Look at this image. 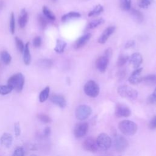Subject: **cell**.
I'll return each mask as SVG.
<instances>
[{
	"mask_svg": "<svg viewBox=\"0 0 156 156\" xmlns=\"http://www.w3.org/2000/svg\"><path fill=\"white\" fill-rule=\"evenodd\" d=\"M119 130L126 135H133L137 131L138 126L136 123L130 120H123L118 124Z\"/></svg>",
	"mask_w": 156,
	"mask_h": 156,
	"instance_id": "1",
	"label": "cell"
},
{
	"mask_svg": "<svg viewBox=\"0 0 156 156\" xmlns=\"http://www.w3.org/2000/svg\"><path fill=\"white\" fill-rule=\"evenodd\" d=\"M7 83L13 90L20 92L22 90L24 84V77L21 73H17L12 76L7 81Z\"/></svg>",
	"mask_w": 156,
	"mask_h": 156,
	"instance_id": "2",
	"label": "cell"
},
{
	"mask_svg": "<svg viewBox=\"0 0 156 156\" xmlns=\"http://www.w3.org/2000/svg\"><path fill=\"white\" fill-rule=\"evenodd\" d=\"M117 91L121 97L130 100L136 99L138 96V91L128 85L119 86Z\"/></svg>",
	"mask_w": 156,
	"mask_h": 156,
	"instance_id": "3",
	"label": "cell"
},
{
	"mask_svg": "<svg viewBox=\"0 0 156 156\" xmlns=\"http://www.w3.org/2000/svg\"><path fill=\"white\" fill-rule=\"evenodd\" d=\"M83 90L87 96L91 98H95L99 94V87L96 82L90 80L85 84Z\"/></svg>",
	"mask_w": 156,
	"mask_h": 156,
	"instance_id": "4",
	"label": "cell"
},
{
	"mask_svg": "<svg viewBox=\"0 0 156 156\" xmlns=\"http://www.w3.org/2000/svg\"><path fill=\"white\" fill-rule=\"evenodd\" d=\"M92 112L91 107L87 105L78 106L75 111V116L78 120L83 121L89 117Z\"/></svg>",
	"mask_w": 156,
	"mask_h": 156,
	"instance_id": "5",
	"label": "cell"
},
{
	"mask_svg": "<svg viewBox=\"0 0 156 156\" xmlns=\"http://www.w3.org/2000/svg\"><path fill=\"white\" fill-rule=\"evenodd\" d=\"M96 141L98 147L104 151L107 150L110 147L112 142L110 137L107 133H102L98 135Z\"/></svg>",
	"mask_w": 156,
	"mask_h": 156,
	"instance_id": "6",
	"label": "cell"
},
{
	"mask_svg": "<svg viewBox=\"0 0 156 156\" xmlns=\"http://www.w3.org/2000/svg\"><path fill=\"white\" fill-rule=\"evenodd\" d=\"M128 146V141L122 135H116L114 139V147L116 151L121 152L124 151Z\"/></svg>",
	"mask_w": 156,
	"mask_h": 156,
	"instance_id": "7",
	"label": "cell"
},
{
	"mask_svg": "<svg viewBox=\"0 0 156 156\" xmlns=\"http://www.w3.org/2000/svg\"><path fill=\"white\" fill-rule=\"evenodd\" d=\"M115 113L119 118H127L131 115V110L127 105L122 104H118L115 107Z\"/></svg>",
	"mask_w": 156,
	"mask_h": 156,
	"instance_id": "8",
	"label": "cell"
},
{
	"mask_svg": "<svg viewBox=\"0 0 156 156\" xmlns=\"http://www.w3.org/2000/svg\"><path fill=\"white\" fill-rule=\"evenodd\" d=\"M88 130V124L87 122H80L77 124L74 129V136L79 138L85 136Z\"/></svg>",
	"mask_w": 156,
	"mask_h": 156,
	"instance_id": "9",
	"label": "cell"
},
{
	"mask_svg": "<svg viewBox=\"0 0 156 156\" xmlns=\"http://www.w3.org/2000/svg\"><path fill=\"white\" fill-rule=\"evenodd\" d=\"M83 147L90 152H95L99 148L96 140L94 138L90 137L84 140L83 143Z\"/></svg>",
	"mask_w": 156,
	"mask_h": 156,
	"instance_id": "10",
	"label": "cell"
},
{
	"mask_svg": "<svg viewBox=\"0 0 156 156\" xmlns=\"http://www.w3.org/2000/svg\"><path fill=\"white\" fill-rule=\"evenodd\" d=\"M129 62L130 65L135 69L138 68L143 62L142 55L138 52H135L132 54L129 57Z\"/></svg>",
	"mask_w": 156,
	"mask_h": 156,
	"instance_id": "11",
	"label": "cell"
},
{
	"mask_svg": "<svg viewBox=\"0 0 156 156\" xmlns=\"http://www.w3.org/2000/svg\"><path fill=\"white\" fill-rule=\"evenodd\" d=\"M143 70L142 68H138L135 69V71L132 72L128 80L133 85H137L141 82H142V77L141 76V73Z\"/></svg>",
	"mask_w": 156,
	"mask_h": 156,
	"instance_id": "12",
	"label": "cell"
},
{
	"mask_svg": "<svg viewBox=\"0 0 156 156\" xmlns=\"http://www.w3.org/2000/svg\"><path fill=\"white\" fill-rule=\"evenodd\" d=\"M109 61V58L106 55H102L99 57L96 62V68L102 73H104L107 67L108 63Z\"/></svg>",
	"mask_w": 156,
	"mask_h": 156,
	"instance_id": "13",
	"label": "cell"
},
{
	"mask_svg": "<svg viewBox=\"0 0 156 156\" xmlns=\"http://www.w3.org/2000/svg\"><path fill=\"white\" fill-rule=\"evenodd\" d=\"M115 30V27L114 26H109L107 28H106L104 30L101 35L99 37L98 39V42L101 44L105 43L107 41L109 37L113 33Z\"/></svg>",
	"mask_w": 156,
	"mask_h": 156,
	"instance_id": "14",
	"label": "cell"
},
{
	"mask_svg": "<svg viewBox=\"0 0 156 156\" xmlns=\"http://www.w3.org/2000/svg\"><path fill=\"white\" fill-rule=\"evenodd\" d=\"M51 101L52 103L57 105V106L63 108L66 105V102L63 96L59 94H53L50 98Z\"/></svg>",
	"mask_w": 156,
	"mask_h": 156,
	"instance_id": "15",
	"label": "cell"
},
{
	"mask_svg": "<svg viewBox=\"0 0 156 156\" xmlns=\"http://www.w3.org/2000/svg\"><path fill=\"white\" fill-rule=\"evenodd\" d=\"M13 141V136L9 133H4L0 138V143L1 145L9 147L12 145Z\"/></svg>",
	"mask_w": 156,
	"mask_h": 156,
	"instance_id": "16",
	"label": "cell"
},
{
	"mask_svg": "<svg viewBox=\"0 0 156 156\" xmlns=\"http://www.w3.org/2000/svg\"><path fill=\"white\" fill-rule=\"evenodd\" d=\"M91 34L88 33L79 38L75 43V48L76 49H79L83 47L88 41V40L91 38Z\"/></svg>",
	"mask_w": 156,
	"mask_h": 156,
	"instance_id": "17",
	"label": "cell"
},
{
	"mask_svg": "<svg viewBox=\"0 0 156 156\" xmlns=\"http://www.w3.org/2000/svg\"><path fill=\"white\" fill-rule=\"evenodd\" d=\"M23 60L24 63L26 65H28L30 63L31 61V55L29 50V43L27 42L24 46V49L23 51Z\"/></svg>",
	"mask_w": 156,
	"mask_h": 156,
	"instance_id": "18",
	"label": "cell"
},
{
	"mask_svg": "<svg viewBox=\"0 0 156 156\" xmlns=\"http://www.w3.org/2000/svg\"><path fill=\"white\" fill-rule=\"evenodd\" d=\"M28 21V14L24 9H23L20 13L18 19V23L21 28H23L26 26Z\"/></svg>",
	"mask_w": 156,
	"mask_h": 156,
	"instance_id": "19",
	"label": "cell"
},
{
	"mask_svg": "<svg viewBox=\"0 0 156 156\" xmlns=\"http://www.w3.org/2000/svg\"><path fill=\"white\" fill-rule=\"evenodd\" d=\"M142 81L144 84L147 85H154L156 84V75L155 74H149L143 78H142Z\"/></svg>",
	"mask_w": 156,
	"mask_h": 156,
	"instance_id": "20",
	"label": "cell"
},
{
	"mask_svg": "<svg viewBox=\"0 0 156 156\" xmlns=\"http://www.w3.org/2000/svg\"><path fill=\"white\" fill-rule=\"evenodd\" d=\"M66 46V43L62 40L58 39L57 40L56 46L54 48V51L57 53H62L64 51L65 48Z\"/></svg>",
	"mask_w": 156,
	"mask_h": 156,
	"instance_id": "21",
	"label": "cell"
},
{
	"mask_svg": "<svg viewBox=\"0 0 156 156\" xmlns=\"http://www.w3.org/2000/svg\"><path fill=\"white\" fill-rule=\"evenodd\" d=\"M50 88L49 87H46L44 90H43L39 95V101L40 102H43L46 101L49 98Z\"/></svg>",
	"mask_w": 156,
	"mask_h": 156,
	"instance_id": "22",
	"label": "cell"
},
{
	"mask_svg": "<svg viewBox=\"0 0 156 156\" xmlns=\"http://www.w3.org/2000/svg\"><path fill=\"white\" fill-rule=\"evenodd\" d=\"M0 57H1L2 61L4 62V64L9 65L10 63L11 60H12V57L7 51H2L1 52Z\"/></svg>",
	"mask_w": 156,
	"mask_h": 156,
	"instance_id": "23",
	"label": "cell"
},
{
	"mask_svg": "<svg viewBox=\"0 0 156 156\" xmlns=\"http://www.w3.org/2000/svg\"><path fill=\"white\" fill-rule=\"evenodd\" d=\"M104 22V20L102 18H99V19H96L94 20L93 21H91V22H90L87 27V29H93L96 27L97 26L101 25V24H102Z\"/></svg>",
	"mask_w": 156,
	"mask_h": 156,
	"instance_id": "24",
	"label": "cell"
},
{
	"mask_svg": "<svg viewBox=\"0 0 156 156\" xmlns=\"http://www.w3.org/2000/svg\"><path fill=\"white\" fill-rule=\"evenodd\" d=\"M80 16V14L78 12H70L65 15H64L62 17V20L63 21H67L68 20L73 18H78Z\"/></svg>",
	"mask_w": 156,
	"mask_h": 156,
	"instance_id": "25",
	"label": "cell"
},
{
	"mask_svg": "<svg viewBox=\"0 0 156 156\" xmlns=\"http://www.w3.org/2000/svg\"><path fill=\"white\" fill-rule=\"evenodd\" d=\"M43 12L45 16L48 18L50 20H55V16L54 15V13L46 6H44L43 7Z\"/></svg>",
	"mask_w": 156,
	"mask_h": 156,
	"instance_id": "26",
	"label": "cell"
},
{
	"mask_svg": "<svg viewBox=\"0 0 156 156\" xmlns=\"http://www.w3.org/2000/svg\"><path fill=\"white\" fill-rule=\"evenodd\" d=\"M102 11H103V7L101 5L99 4V5H97L91 11H90L88 13V16H94V15H98V14L101 13Z\"/></svg>",
	"mask_w": 156,
	"mask_h": 156,
	"instance_id": "27",
	"label": "cell"
},
{
	"mask_svg": "<svg viewBox=\"0 0 156 156\" xmlns=\"http://www.w3.org/2000/svg\"><path fill=\"white\" fill-rule=\"evenodd\" d=\"M120 5L122 10H129L131 7V0H120Z\"/></svg>",
	"mask_w": 156,
	"mask_h": 156,
	"instance_id": "28",
	"label": "cell"
},
{
	"mask_svg": "<svg viewBox=\"0 0 156 156\" xmlns=\"http://www.w3.org/2000/svg\"><path fill=\"white\" fill-rule=\"evenodd\" d=\"M13 90V88L9 85H0V94L5 95L10 93Z\"/></svg>",
	"mask_w": 156,
	"mask_h": 156,
	"instance_id": "29",
	"label": "cell"
},
{
	"mask_svg": "<svg viewBox=\"0 0 156 156\" xmlns=\"http://www.w3.org/2000/svg\"><path fill=\"white\" fill-rule=\"evenodd\" d=\"M129 59V57L127 55H121L118 59L117 61V65L118 67H121L123 65H125V63L127 62V61Z\"/></svg>",
	"mask_w": 156,
	"mask_h": 156,
	"instance_id": "30",
	"label": "cell"
},
{
	"mask_svg": "<svg viewBox=\"0 0 156 156\" xmlns=\"http://www.w3.org/2000/svg\"><path fill=\"white\" fill-rule=\"evenodd\" d=\"M10 30L12 34L15 33V16L13 13H11L10 20Z\"/></svg>",
	"mask_w": 156,
	"mask_h": 156,
	"instance_id": "31",
	"label": "cell"
},
{
	"mask_svg": "<svg viewBox=\"0 0 156 156\" xmlns=\"http://www.w3.org/2000/svg\"><path fill=\"white\" fill-rule=\"evenodd\" d=\"M15 43L18 51L20 52H23L24 49V45L23 41L18 37H15Z\"/></svg>",
	"mask_w": 156,
	"mask_h": 156,
	"instance_id": "32",
	"label": "cell"
},
{
	"mask_svg": "<svg viewBox=\"0 0 156 156\" xmlns=\"http://www.w3.org/2000/svg\"><path fill=\"white\" fill-rule=\"evenodd\" d=\"M131 12H132V14L136 18V19L138 21H143V16L142 13L140 11H138V10H137L136 9H132Z\"/></svg>",
	"mask_w": 156,
	"mask_h": 156,
	"instance_id": "33",
	"label": "cell"
},
{
	"mask_svg": "<svg viewBox=\"0 0 156 156\" xmlns=\"http://www.w3.org/2000/svg\"><path fill=\"white\" fill-rule=\"evenodd\" d=\"M152 2V0H140L138 5L141 8H147Z\"/></svg>",
	"mask_w": 156,
	"mask_h": 156,
	"instance_id": "34",
	"label": "cell"
},
{
	"mask_svg": "<svg viewBox=\"0 0 156 156\" xmlns=\"http://www.w3.org/2000/svg\"><path fill=\"white\" fill-rule=\"evenodd\" d=\"M38 118L40 119V121L44 123H49L51 121L50 117L46 114H40L38 116Z\"/></svg>",
	"mask_w": 156,
	"mask_h": 156,
	"instance_id": "35",
	"label": "cell"
},
{
	"mask_svg": "<svg viewBox=\"0 0 156 156\" xmlns=\"http://www.w3.org/2000/svg\"><path fill=\"white\" fill-rule=\"evenodd\" d=\"M38 22H39V24L41 26V28L44 29L47 25V21L41 15H40L38 16Z\"/></svg>",
	"mask_w": 156,
	"mask_h": 156,
	"instance_id": "36",
	"label": "cell"
},
{
	"mask_svg": "<svg viewBox=\"0 0 156 156\" xmlns=\"http://www.w3.org/2000/svg\"><path fill=\"white\" fill-rule=\"evenodd\" d=\"M41 44V39L40 37H36L34 38L33 41V44L35 48H38Z\"/></svg>",
	"mask_w": 156,
	"mask_h": 156,
	"instance_id": "37",
	"label": "cell"
},
{
	"mask_svg": "<svg viewBox=\"0 0 156 156\" xmlns=\"http://www.w3.org/2000/svg\"><path fill=\"white\" fill-rule=\"evenodd\" d=\"M149 127L151 129H156V115H155L151 119L149 124Z\"/></svg>",
	"mask_w": 156,
	"mask_h": 156,
	"instance_id": "38",
	"label": "cell"
},
{
	"mask_svg": "<svg viewBox=\"0 0 156 156\" xmlns=\"http://www.w3.org/2000/svg\"><path fill=\"white\" fill-rule=\"evenodd\" d=\"M13 155L17 156H23L24 155V151L22 147H18L14 151Z\"/></svg>",
	"mask_w": 156,
	"mask_h": 156,
	"instance_id": "39",
	"label": "cell"
},
{
	"mask_svg": "<svg viewBox=\"0 0 156 156\" xmlns=\"http://www.w3.org/2000/svg\"><path fill=\"white\" fill-rule=\"evenodd\" d=\"M14 130H15L16 136H18L21 133V129H20V126L19 122H17L14 124Z\"/></svg>",
	"mask_w": 156,
	"mask_h": 156,
	"instance_id": "40",
	"label": "cell"
},
{
	"mask_svg": "<svg viewBox=\"0 0 156 156\" xmlns=\"http://www.w3.org/2000/svg\"><path fill=\"white\" fill-rule=\"evenodd\" d=\"M134 43H135V42L133 40L129 41L127 43H126V44L125 45V48H129L133 46L134 45Z\"/></svg>",
	"mask_w": 156,
	"mask_h": 156,
	"instance_id": "41",
	"label": "cell"
},
{
	"mask_svg": "<svg viewBox=\"0 0 156 156\" xmlns=\"http://www.w3.org/2000/svg\"><path fill=\"white\" fill-rule=\"evenodd\" d=\"M50 132H51L50 128L48 127H46L45 129L44 130V136H48L50 134Z\"/></svg>",
	"mask_w": 156,
	"mask_h": 156,
	"instance_id": "42",
	"label": "cell"
},
{
	"mask_svg": "<svg viewBox=\"0 0 156 156\" xmlns=\"http://www.w3.org/2000/svg\"><path fill=\"white\" fill-rule=\"evenodd\" d=\"M112 55V50L110 48H108V49H107L105 51V55H106L107 57L109 58V57H110V55Z\"/></svg>",
	"mask_w": 156,
	"mask_h": 156,
	"instance_id": "43",
	"label": "cell"
},
{
	"mask_svg": "<svg viewBox=\"0 0 156 156\" xmlns=\"http://www.w3.org/2000/svg\"><path fill=\"white\" fill-rule=\"evenodd\" d=\"M118 74H119L118 77H123L124 76H125L126 73H125V71H120L119 72Z\"/></svg>",
	"mask_w": 156,
	"mask_h": 156,
	"instance_id": "44",
	"label": "cell"
},
{
	"mask_svg": "<svg viewBox=\"0 0 156 156\" xmlns=\"http://www.w3.org/2000/svg\"><path fill=\"white\" fill-rule=\"evenodd\" d=\"M152 96L153 97L155 102H156V88H155V89L154 90V92H153V93H152Z\"/></svg>",
	"mask_w": 156,
	"mask_h": 156,
	"instance_id": "45",
	"label": "cell"
},
{
	"mask_svg": "<svg viewBox=\"0 0 156 156\" xmlns=\"http://www.w3.org/2000/svg\"><path fill=\"white\" fill-rule=\"evenodd\" d=\"M3 6V2L2 1H0V9Z\"/></svg>",
	"mask_w": 156,
	"mask_h": 156,
	"instance_id": "46",
	"label": "cell"
}]
</instances>
